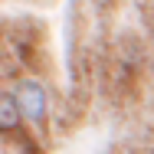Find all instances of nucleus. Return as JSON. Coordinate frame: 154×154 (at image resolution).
I'll use <instances>...</instances> for the list:
<instances>
[{
  "label": "nucleus",
  "mask_w": 154,
  "mask_h": 154,
  "mask_svg": "<svg viewBox=\"0 0 154 154\" xmlns=\"http://www.w3.org/2000/svg\"><path fill=\"white\" fill-rule=\"evenodd\" d=\"M148 154H154V148H148Z\"/></svg>",
  "instance_id": "7ed1b4c3"
},
{
  "label": "nucleus",
  "mask_w": 154,
  "mask_h": 154,
  "mask_svg": "<svg viewBox=\"0 0 154 154\" xmlns=\"http://www.w3.org/2000/svg\"><path fill=\"white\" fill-rule=\"evenodd\" d=\"M23 128V118H20V108L13 102V95L7 85H0V138H7L10 131Z\"/></svg>",
  "instance_id": "f03ea898"
},
{
  "label": "nucleus",
  "mask_w": 154,
  "mask_h": 154,
  "mask_svg": "<svg viewBox=\"0 0 154 154\" xmlns=\"http://www.w3.org/2000/svg\"><path fill=\"white\" fill-rule=\"evenodd\" d=\"M7 89H10L17 108H20L23 125L49 144V138H53V92H49L46 79L30 75V72H20L17 79L7 82Z\"/></svg>",
  "instance_id": "f257e3e1"
}]
</instances>
